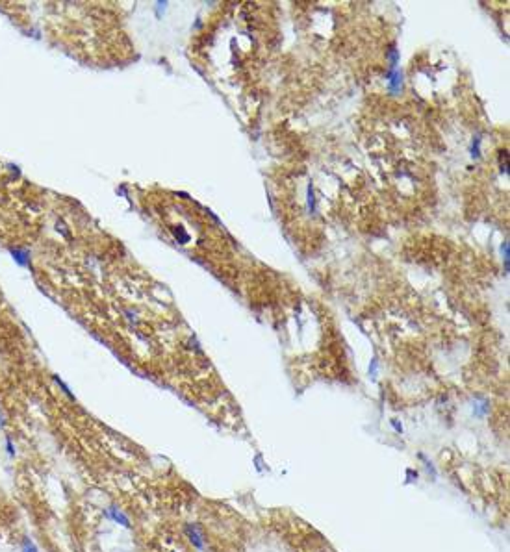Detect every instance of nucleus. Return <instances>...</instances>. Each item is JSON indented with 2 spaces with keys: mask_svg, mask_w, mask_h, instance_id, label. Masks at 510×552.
I'll return each mask as SVG.
<instances>
[{
  "mask_svg": "<svg viewBox=\"0 0 510 552\" xmlns=\"http://www.w3.org/2000/svg\"><path fill=\"white\" fill-rule=\"evenodd\" d=\"M394 426H395V430H397V432H403V426L399 423H395V421H394Z\"/></svg>",
  "mask_w": 510,
  "mask_h": 552,
  "instance_id": "obj_5",
  "label": "nucleus"
},
{
  "mask_svg": "<svg viewBox=\"0 0 510 552\" xmlns=\"http://www.w3.org/2000/svg\"><path fill=\"white\" fill-rule=\"evenodd\" d=\"M186 534H188V538H190V541L193 543V545L197 547V549H203L204 543H203V538H201V534H199L197 526H191L188 525L186 526Z\"/></svg>",
  "mask_w": 510,
  "mask_h": 552,
  "instance_id": "obj_1",
  "label": "nucleus"
},
{
  "mask_svg": "<svg viewBox=\"0 0 510 552\" xmlns=\"http://www.w3.org/2000/svg\"><path fill=\"white\" fill-rule=\"evenodd\" d=\"M109 515H111V517L115 519L117 523H121L122 526H130V521L126 517H124V515H122L121 512H119V510H117V508H111V510H109Z\"/></svg>",
  "mask_w": 510,
  "mask_h": 552,
  "instance_id": "obj_2",
  "label": "nucleus"
},
{
  "mask_svg": "<svg viewBox=\"0 0 510 552\" xmlns=\"http://www.w3.org/2000/svg\"><path fill=\"white\" fill-rule=\"evenodd\" d=\"M22 552H37V547H35L30 539H24V541H22Z\"/></svg>",
  "mask_w": 510,
  "mask_h": 552,
  "instance_id": "obj_3",
  "label": "nucleus"
},
{
  "mask_svg": "<svg viewBox=\"0 0 510 552\" xmlns=\"http://www.w3.org/2000/svg\"><path fill=\"white\" fill-rule=\"evenodd\" d=\"M6 445H7V454H9V456H13V454H15V452H13V445H11V441H9V439L6 441Z\"/></svg>",
  "mask_w": 510,
  "mask_h": 552,
  "instance_id": "obj_4",
  "label": "nucleus"
}]
</instances>
